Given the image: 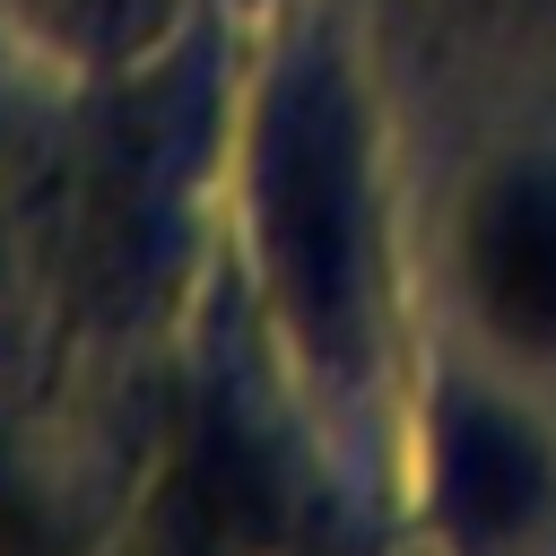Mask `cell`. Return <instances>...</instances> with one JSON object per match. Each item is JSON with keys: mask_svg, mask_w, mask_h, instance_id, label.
<instances>
[{"mask_svg": "<svg viewBox=\"0 0 556 556\" xmlns=\"http://www.w3.org/2000/svg\"><path fill=\"white\" fill-rule=\"evenodd\" d=\"M243 9H252V0H243Z\"/></svg>", "mask_w": 556, "mask_h": 556, "instance_id": "7", "label": "cell"}, {"mask_svg": "<svg viewBox=\"0 0 556 556\" xmlns=\"http://www.w3.org/2000/svg\"><path fill=\"white\" fill-rule=\"evenodd\" d=\"M469 287L513 348L556 356V174L521 165L469 200Z\"/></svg>", "mask_w": 556, "mask_h": 556, "instance_id": "3", "label": "cell"}, {"mask_svg": "<svg viewBox=\"0 0 556 556\" xmlns=\"http://www.w3.org/2000/svg\"><path fill=\"white\" fill-rule=\"evenodd\" d=\"M443 486H452V504H460V521L469 530H521L530 513H539V486H547V469H539V452H530V434L504 417V408H452V426H443Z\"/></svg>", "mask_w": 556, "mask_h": 556, "instance_id": "4", "label": "cell"}, {"mask_svg": "<svg viewBox=\"0 0 556 556\" xmlns=\"http://www.w3.org/2000/svg\"><path fill=\"white\" fill-rule=\"evenodd\" d=\"M9 208H17V130H9V104H0V235H9Z\"/></svg>", "mask_w": 556, "mask_h": 556, "instance_id": "5", "label": "cell"}, {"mask_svg": "<svg viewBox=\"0 0 556 556\" xmlns=\"http://www.w3.org/2000/svg\"><path fill=\"white\" fill-rule=\"evenodd\" d=\"M78 0H0V17H43V26H70Z\"/></svg>", "mask_w": 556, "mask_h": 556, "instance_id": "6", "label": "cell"}, {"mask_svg": "<svg viewBox=\"0 0 556 556\" xmlns=\"http://www.w3.org/2000/svg\"><path fill=\"white\" fill-rule=\"evenodd\" d=\"M287 530H295V495L269 434L235 408V391L200 382L174 408L156 486L130 521V556H269Z\"/></svg>", "mask_w": 556, "mask_h": 556, "instance_id": "2", "label": "cell"}, {"mask_svg": "<svg viewBox=\"0 0 556 556\" xmlns=\"http://www.w3.org/2000/svg\"><path fill=\"white\" fill-rule=\"evenodd\" d=\"M243 235L261 313L295 365L348 374L374 304V182L365 113L348 70L304 43L287 52L243 113Z\"/></svg>", "mask_w": 556, "mask_h": 556, "instance_id": "1", "label": "cell"}]
</instances>
